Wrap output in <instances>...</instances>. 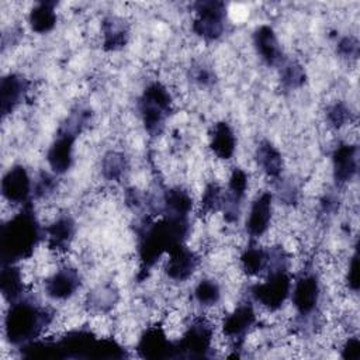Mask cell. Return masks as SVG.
Wrapping results in <instances>:
<instances>
[{
    "instance_id": "obj_1",
    "label": "cell",
    "mask_w": 360,
    "mask_h": 360,
    "mask_svg": "<svg viewBox=\"0 0 360 360\" xmlns=\"http://www.w3.org/2000/svg\"><path fill=\"white\" fill-rule=\"evenodd\" d=\"M191 235V219L159 215L146 221L136 229V256L139 278H146L152 269L163 260L169 250L180 243H187Z\"/></svg>"
},
{
    "instance_id": "obj_2",
    "label": "cell",
    "mask_w": 360,
    "mask_h": 360,
    "mask_svg": "<svg viewBox=\"0 0 360 360\" xmlns=\"http://www.w3.org/2000/svg\"><path fill=\"white\" fill-rule=\"evenodd\" d=\"M56 321V311L41 302L32 292L8 304L4 314L3 329L6 342L14 349L39 340Z\"/></svg>"
},
{
    "instance_id": "obj_3",
    "label": "cell",
    "mask_w": 360,
    "mask_h": 360,
    "mask_svg": "<svg viewBox=\"0 0 360 360\" xmlns=\"http://www.w3.org/2000/svg\"><path fill=\"white\" fill-rule=\"evenodd\" d=\"M41 243H44V224L38 217L34 201L17 208L3 222L0 231L3 264H20L31 259Z\"/></svg>"
},
{
    "instance_id": "obj_4",
    "label": "cell",
    "mask_w": 360,
    "mask_h": 360,
    "mask_svg": "<svg viewBox=\"0 0 360 360\" xmlns=\"http://www.w3.org/2000/svg\"><path fill=\"white\" fill-rule=\"evenodd\" d=\"M136 111L143 131L150 138H158L166 129L174 111V100L169 87L160 80L149 82L136 100Z\"/></svg>"
},
{
    "instance_id": "obj_5",
    "label": "cell",
    "mask_w": 360,
    "mask_h": 360,
    "mask_svg": "<svg viewBox=\"0 0 360 360\" xmlns=\"http://www.w3.org/2000/svg\"><path fill=\"white\" fill-rule=\"evenodd\" d=\"M292 277L290 269L270 270L248 287V298L266 312L276 314L290 301Z\"/></svg>"
},
{
    "instance_id": "obj_6",
    "label": "cell",
    "mask_w": 360,
    "mask_h": 360,
    "mask_svg": "<svg viewBox=\"0 0 360 360\" xmlns=\"http://www.w3.org/2000/svg\"><path fill=\"white\" fill-rule=\"evenodd\" d=\"M323 287L321 276L312 266H307L297 276L292 277V287L290 294V304L294 308L295 319L301 322H311L319 314L322 302Z\"/></svg>"
},
{
    "instance_id": "obj_7",
    "label": "cell",
    "mask_w": 360,
    "mask_h": 360,
    "mask_svg": "<svg viewBox=\"0 0 360 360\" xmlns=\"http://www.w3.org/2000/svg\"><path fill=\"white\" fill-rule=\"evenodd\" d=\"M217 325L207 314L191 316L173 340V357H207L214 349Z\"/></svg>"
},
{
    "instance_id": "obj_8",
    "label": "cell",
    "mask_w": 360,
    "mask_h": 360,
    "mask_svg": "<svg viewBox=\"0 0 360 360\" xmlns=\"http://www.w3.org/2000/svg\"><path fill=\"white\" fill-rule=\"evenodd\" d=\"M191 32L205 44L219 41L228 31V6L219 0H201L191 4Z\"/></svg>"
},
{
    "instance_id": "obj_9",
    "label": "cell",
    "mask_w": 360,
    "mask_h": 360,
    "mask_svg": "<svg viewBox=\"0 0 360 360\" xmlns=\"http://www.w3.org/2000/svg\"><path fill=\"white\" fill-rule=\"evenodd\" d=\"M259 326L256 305L246 297L232 309L226 311L218 323L219 335L231 345L233 350L243 349L250 333Z\"/></svg>"
},
{
    "instance_id": "obj_10",
    "label": "cell",
    "mask_w": 360,
    "mask_h": 360,
    "mask_svg": "<svg viewBox=\"0 0 360 360\" xmlns=\"http://www.w3.org/2000/svg\"><path fill=\"white\" fill-rule=\"evenodd\" d=\"M83 287V276L79 267L70 263L59 264L42 281L44 295L52 302H68Z\"/></svg>"
},
{
    "instance_id": "obj_11",
    "label": "cell",
    "mask_w": 360,
    "mask_h": 360,
    "mask_svg": "<svg viewBox=\"0 0 360 360\" xmlns=\"http://www.w3.org/2000/svg\"><path fill=\"white\" fill-rule=\"evenodd\" d=\"M201 264V255L187 243H180L172 248L162 260V271L170 283L184 284L198 273Z\"/></svg>"
},
{
    "instance_id": "obj_12",
    "label": "cell",
    "mask_w": 360,
    "mask_h": 360,
    "mask_svg": "<svg viewBox=\"0 0 360 360\" xmlns=\"http://www.w3.org/2000/svg\"><path fill=\"white\" fill-rule=\"evenodd\" d=\"M274 219V194L260 190L249 202L243 229L248 240H260L270 231Z\"/></svg>"
},
{
    "instance_id": "obj_13",
    "label": "cell",
    "mask_w": 360,
    "mask_h": 360,
    "mask_svg": "<svg viewBox=\"0 0 360 360\" xmlns=\"http://www.w3.org/2000/svg\"><path fill=\"white\" fill-rule=\"evenodd\" d=\"M32 186L34 176L30 173L25 165H11L1 177L0 191L3 200L11 207L20 208L28 202H32Z\"/></svg>"
},
{
    "instance_id": "obj_14",
    "label": "cell",
    "mask_w": 360,
    "mask_h": 360,
    "mask_svg": "<svg viewBox=\"0 0 360 360\" xmlns=\"http://www.w3.org/2000/svg\"><path fill=\"white\" fill-rule=\"evenodd\" d=\"M330 173L336 190H343L359 173V146L356 142L339 141L330 153Z\"/></svg>"
},
{
    "instance_id": "obj_15",
    "label": "cell",
    "mask_w": 360,
    "mask_h": 360,
    "mask_svg": "<svg viewBox=\"0 0 360 360\" xmlns=\"http://www.w3.org/2000/svg\"><path fill=\"white\" fill-rule=\"evenodd\" d=\"M77 235V222L69 212L56 214L44 224V245L53 255H66Z\"/></svg>"
},
{
    "instance_id": "obj_16",
    "label": "cell",
    "mask_w": 360,
    "mask_h": 360,
    "mask_svg": "<svg viewBox=\"0 0 360 360\" xmlns=\"http://www.w3.org/2000/svg\"><path fill=\"white\" fill-rule=\"evenodd\" d=\"M250 184L249 173L243 167H233L228 176L226 187H224V204H222V217L228 224L238 222L242 207L248 197Z\"/></svg>"
},
{
    "instance_id": "obj_17",
    "label": "cell",
    "mask_w": 360,
    "mask_h": 360,
    "mask_svg": "<svg viewBox=\"0 0 360 360\" xmlns=\"http://www.w3.org/2000/svg\"><path fill=\"white\" fill-rule=\"evenodd\" d=\"M79 135L65 131L62 128L56 129V134L46 149V165L48 169L59 176L66 174L72 170L76 159V142Z\"/></svg>"
},
{
    "instance_id": "obj_18",
    "label": "cell",
    "mask_w": 360,
    "mask_h": 360,
    "mask_svg": "<svg viewBox=\"0 0 360 360\" xmlns=\"http://www.w3.org/2000/svg\"><path fill=\"white\" fill-rule=\"evenodd\" d=\"M252 46L267 68L277 69L287 59L278 35L270 24H260L252 31Z\"/></svg>"
},
{
    "instance_id": "obj_19",
    "label": "cell",
    "mask_w": 360,
    "mask_h": 360,
    "mask_svg": "<svg viewBox=\"0 0 360 360\" xmlns=\"http://www.w3.org/2000/svg\"><path fill=\"white\" fill-rule=\"evenodd\" d=\"M31 82L18 72H8L0 80V111L3 120L14 114L27 100Z\"/></svg>"
},
{
    "instance_id": "obj_20",
    "label": "cell",
    "mask_w": 360,
    "mask_h": 360,
    "mask_svg": "<svg viewBox=\"0 0 360 360\" xmlns=\"http://www.w3.org/2000/svg\"><path fill=\"white\" fill-rule=\"evenodd\" d=\"M135 350L143 359L173 357V340L169 339L165 326L152 325L139 335Z\"/></svg>"
},
{
    "instance_id": "obj_21",
    "label": "cell",
    "mask_w": 360,
    "mask_h": 360,
    "mask_svg": "<svg viewBox=\"0 0 360 360\" xmlns=\"http://www.w3.org/2000/svg\"><path fill=\"white\" fill-rule=\"evenodd\" d=\"M253 159L257 170L270 181L280 183L284 173V158L281 150L270 141L260 139L255 146Z\"/></svg>"
},
{
    "instance_id": "obj_22",
    "label": "cell",
    "mask_w": 360,
    "mask_h": 360,
    "mask_svg": "<svg viewBox=\"0 0 360 360\" xmlns=\"http://www.w3.org/2000/svg\"><path fill=\"white\" fill-rule=\"evenodd\" d=\"M208 148L215 159L229 162L238 149V136L231 122L225 120L215 121L208 134Z\"/></svg>"
},
{
    "instance_id": "obj_23",
    "label": "cell",
    "mask_w": 360,
    "mask_h": 360,
    "mask_svg": "<svg viewBox=\"0 0 360 360\" xmlns=\"http://www.w3.org/2000/svg\"><path fill=\"white\" fill-rule=\"evenodd\" d=\"M195 204L191 193L186 187L172 186L165 188L159 197V215L190 218L195 210Z\"/></svg>"
},
{
    "instance_id": "obj_24",
    "label": "cell",
    "mask_w": 360,
    "mask_h": 360,
    "mask_svg": "<svg viewBox=\"0 0 360 360\" xmlns=\"http://www.w3.org/2000/svg\"><path fill=\"white\" fill-rule=\"evenodd\" d=\"M239 270L245 277L253 278L264 276L270 269V248L259 240H248V245L238 256Z\"/></svg>"
},
{
    "instance_id": "obj_25",
    "label": "cell",
    "mask_w": 360,
    "mask_h": 360,
    "mask_svg": "<svg viewBox=\"0 0 360 360\" xmlns=\"http://www.w3.org/2000/svg\"><path fill=\"white\" fill-rule=\"evenodd\" d=\"M101 48L105 52H118L124 49L131 38V28L128 22L117 15L108 14L100 22Z\"/></svg>"
},
{
    "instance_id": "obj_26",
    "label": "cell",
    "mask_w": 360,
    "mask_h": 360,
    "mask_svg": "<svg viewBox=\"0 0 360 360\" xmlns=\"http://www.w3.org/2000/svg\"><path fill=\"white\" fill-rule=\"evenodd\" d=\"M121 300L120 290L112 283H100L84 295V308L93 315H107L115 309Z\"/></svg>"
},
{
    "instance_id": "obj_27",
    "label": "cell",
    "mask_w": 360,
    "mask_h": 360,
    "mask_svg": "<svg viewBox=\"0 0 360 360\" xmlns=\"http://www.w3.org/2000/svg\"><path fill=\"white\" fill-rule=\"evenodd\" d=\"M0 291L7 304H11L30 292L21 264H3L0 273Z\"/></svg>"
},
{
    "instance_id": "obj_28",
    "label": "cell",
    "mask_w": 360,
    "mask_h": 360,
    "mask_svg": "<svg viewBox=\"0 0 360 360\" xmlns=\"http://www.w3.org/2000/svg\"><path fill=\"white\" fill-rule=\"evenodd\" d=\"M27 24L31 32L37 35L52 32L58 24V3L38 1L32 4L27 15Z\"/></svg>"
},
{
    "instance_id": "obj_29",
    "label": "cell",
    "mask_w": 360,
    "mask_h": 360,
    "mask_svg": "<svg viewBox=\"0 0 360 360\" xmlns=\"http://www.w3.org/2000/svg\"><path fill=\"white\" fill-rule=\"evenodd\" d=\"M191 300L202 311L217 308L224 300V288L221 281L214 276H202L195 281L191 290Z\"/></svg>"
},
{
    "instance_id": "obj_30",
    "label": "cell",
    "mask_w": 360,
    "mask_h": 360,
    "mask_svg": "<svg viewBox=\"0 0 360 360\" xmlns=\"http://www.w3.org/2000/svg\"><path fill=\"white\" fill-rule=\"evenodd\" d=\"M278 83L284 91H295L302 89L308 82L305 66L297 59L287 58L278 68Z\"/></svg>"
},
{
    "instance_id": "obj_31",
    "label": "cell",
    "mask_w": 360,
    "mask_h": 360,
    "mask_svg": "<svg viewBox=\"0 0 360 360\" xmlns=\"http://www.w3.org/2000/svg\"><path fill=\"white\" fill-rule=\"evenodd\" d=\"M129 167L128 158L121 150H107L100 160V173L105 181L117 183L121 181Z\"/></svg>"
},
{
    "instance_id": "obj_32",
    "label": "cell",
    "mask_w": 360,
    "mask_h": 360,
    "mask_svg": "<svg viewBox=\"0 0 360 360\" xmlns=\"http://www.w3.org/2000/svg\"><path fill=\"white\" fill-rule=\"evenodd\" d=\"M222 204H224V187L217 180H211L205 183L201 197L195 204V211L201 217H211L221 212Z\"/></svg>"
},
{
    "instance_id": "obj_33",
    "label": "cell",
    "mask_w": 360,
    "mask_h": 360,
    "mask_svg": "<svg viewBox=\"0 0 360 360\" xmlns=\"http://www.w3.org/2000/svg\"><path fill=\"white\" fill-rule=\"evenodd\" d=\"M323 114L326 125L333 131H342L356 120L352 107L345 100H335L329 103Z\"/></svg>"
},
{
    "instance_id": "obj_34",
    "label": "cell",
    "mask_w": 360,
    "mask_h": 360,
    "mask_svg": "<svg viewBox=\"0 0 360 360\" xmlns=\"http://www.w3.org/2000/svg\"><path fill=\"white\" fill-rule=\"evenodd\" d=\"M59 188L58 176L53 174L51 170L45 172L41 170L34 176V186H32V201H48L51 200Z\"/></svg>"
},
{
    "instance_id": "obj_35",
    "label": "cell",
    "mask_w": 360,
    "mask_h": 360,
    "mask_svg": "<svg viewBox=\"0 0 360 360\" xmlns=\"http://www.w3.org/2000/svg\"><path fill=\"white\" fill-rule=\"evenodd\" d=\"M188 79L193 84L201 89H207L214 86L217 80V75L214 68L208 62L197 60L191 63V66L188 68Z\"/></svg>"
},
{
    "instance_id": "obj_36",
    "label": "cell",
    "mask_w": 360,
    "mask_h": 360,
    "mask_svg": "<svg viewBox=\"0 0 360 360\" xmlns=\"http://www.w3.org/2000/svg\"><path fill=\"white\" fill-rule=\"evenodd\" d=\"M359 49H360V45L356 35L345 34L339 37L336 41V55L346 62L357 60Z\"/></svg>"
},
{
    "instance_id": "obj_37",
    "label": "cell",
    "mask_w": 360,
    "mask_h": 360,
    "mask_svg": "<svg viewBox=\"0 0 360 360\" xmlns=\"http://www.w3.org/2000/svg\"><path fill=\"white\" fill-rule=\"evenodd\" d=\"M359 255H357V242L354 243L353 253L349 255L346 269L343 271V283L347 291L357 294L359 291Z\"/></svg>"
},
{
    "instance_id": "obj_38",
    "label": "cell",
    "mask_w": 360,
    "mask_h": 360,
    "mask_svg": "<svg viewBox=\"0 0 360 360\" xmlns=\"http://www.w3.org/2000/svg\"><path fill=\"white\" fill-rule=\"evenodd\" d=\"M340 357L345 360H359L360 357V342L357 333H349L340 343Z\"/></svg>"
}]
</instances>
